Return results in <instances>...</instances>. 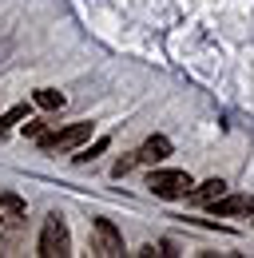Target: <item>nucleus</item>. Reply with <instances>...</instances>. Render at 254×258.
<instances>
[{
  "mask_svg": "<svg viewBox=\"0 0 254 258\" xmlns=\"http://www.w3.org/2000/svg\"><path fill=\"white\" fill-rule=\"evenodd\" d=\"M195 187V179H190L187 171H179V167H159L147 175V191L155 195V199H167V203H175V199H187V191Z\"/></svg>",
  "mask_w": 254,
  "mask_h": 258,
  "instance_id": "1",
  "label": "nucleus"
},
{
  "mask_svg": "<svg viewBox=\"0 0 254 258\" xmlns=\"http://www.w3.org/2000/svg\"><path fill=\"white\" fill-rule=\"evenodd\" d=\"M40 254L44 258H68L72 254V234H68V223L60 215H48L44 226H40Z\"/></svg>",
  "mask_w": 254,
  "mask_h": 258,
  "instance_id": "2",
  "label": "nucleus"
},
{
  "mask_svg": "<svg viewBox=\"0 0 254 258\" xmlns=\"http://www.w3.org/2000/svg\"><path fill=\"white\" fill-rule=\"evenodd\" d=\"M107 143H111V139H107V135H99V139H95V143H88V147H76V163H92V159H99V155L107 151Z\"/></svg>",
  "mask_w": 254,
  "mask_h": 258,
  "instance_id": "10",
  "label": "nucleus"
},
{
  "mask_svg": "<svg viewBox=\"0 0 254 258\" xmlns=\"http://www.w3.org/2000/svg\"><path fill=\"white\" fill-rule=\"evenodd\" d=\"M219 195H226V179H207V183H199V187H190L187 199L195 207H207V203H215Z\"/></svg>",
  "mask_w": 254,
  "mask_h": 258,
  "instance_id": "8",
  "label": "nucleus"
},
{
  "mask_svg": "<svg viewBox=\"0 0 254 258\" xmlns=\"http://www.w3.org/2000/svg\"><path fill=\"white\" fill-rule=\"evenodd\" d=\"M135 159L151 163V167H155V163H167V159H171V139H167V135H151V139L135 151Z\"/></svg>",
  "mask_w": 254,
  "mask_h": 258,
  "instance_id": "7",
  "label": "nucleus"
},
{
  "mask_svg": "<svg viewBox=\"0 0 254 258\" xmlns=\"http://www.w3.org/2000/svg\"><path fill=\"white\" fill-rule=\"evenodd\" d=\"M24 135L40 139V135H44V119H32V123H24Z\"/></svg>",
  "mask_w": 254,
  "mask_h": 258,
  "instance_id": "13",
  "label": "nucleus"
},
{
  "mask_svg": "<svg viewBox=\"0 0 254 258\" xmlns=\"http://www.w3.org/2000/svg\"><path fill=\"white\" fill-rule=\"evenodd\" d=\"M88 139H92V123L80 119V123H68V127L52 131V135H40V147H44V151H76V147H84Z\"/></svg>",
  "mask_w": 254,
  "mask_h": 258,
  "instance_id": "3",
  "label": "nucleus"
},
{
  "mask_svg": "<svg viewBox=\"0 0 254 258\" xmlns=\"http://www.w3.org/2000/svg\"><path fill=\"white\" fill-rule=\"evenodd\" d=\"M32 99H36V107H44V111H60L64 103H68V99H64V92H56V88H40Z\"/></svg>",
  "mask_w": 254,
  "mask_h": 258,
  "instance_id": "9",
  "label": "nucleus"
},
{
  "mask_svg": "<svg viewBox=\"0 0 254 258\" xmlns=\"http://www.w3.org/2000/svg\"><path fill=\"white\" fill-rule=\"evenodd\" d=\"M92 230H95V250L99 254H107V258L123 254V234H119V226L111 223V219H95Z\"/></svg>",
  "mask_w": 254,
  "mask_h": 258,
  "instance_id": "4",
  "label": "nucleus"
},
{
  "mask_svg": "<svg viewBox=\"0 0 254 258\" xmlns=\"http://www.w3.org/2000/svg\"><path fill=\"white\" fill-rule=\"evenodd\" d=\"M219 219H230V215H254V195H219L215 203H207Z\"/></svg>",
  "mask_w": 254,
  "mask_h": 258,
  "instance_id": "6",
  "label": "nucleus"
},
{
  "mask_svg": "<svg viewBox=\"0 0 254 258\" xmlns=\"http://www.w3.org/2000/svg\"><path fill=\"white\" fill-rule=\"evenodd\" d=\"M24 219H28V203H24L16 191H0V226L16 230Z\"/></svg>",
  "mask_w": 254,
  "mask_h": 258,
  "instance_id": "5",
  "label": "nucleus"
},
{
  "mask_svg": "<svg viewBox=\"0 0 254 258\" xmlns=\"http://www.w3.org/2000/svg\"><path fill=\"white\" fill-rule=\"evenodd\" d=\"M135 163H139V159H135V151H131V155H123V159L111 167V175H115V179H123V175H131V171H135Z\"/></svg>",
  "mask_w": 254,
  "mask_h": 258,
  "instance_id": "12",
  "label": "nucleus"
},
{
  "mask_svg": "<svg viewBox=\"0 0 254 258\" xmlns=\"http://www.w3.org/2000/svg\"><path fill=\"white\" fill-rule=\"evenodd\" d=\"M24 119H28V107H24V103H16V107H8V111L0 115V135H8V131L16 127V123H24Z\"/></svg>",
  "mask_w": 254,
  "mask_h": 258,
  "instance_id": "11",
  "label": "nucleus"
}]
</instances>
